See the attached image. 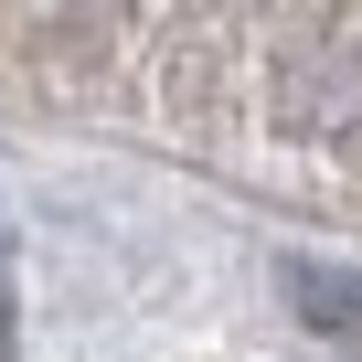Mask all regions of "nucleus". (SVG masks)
I'll return each instance as SVG.
<instances>
[{"instance_id":"obj_1","label":"nucleus","mask_w":362,"mask_h":362,"mask_svg":"<svg viewBox=\"0 0 362 362\" xmlns=\"http://www.w3.org/2000/svg\"><path fill=\"white\" fill-rule=\"evenodd\" d=\"M0 351H11V288H0Z\"/></svg>"}]
</instances>
